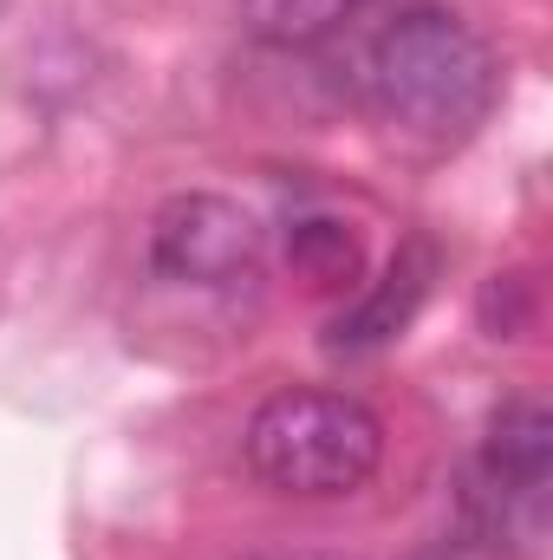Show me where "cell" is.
Returning <instances> with one entry per match:
<instances>
[{
  "label": "cell",
  "instance_id": "obj_1",
  "mask_svg": "<svg viewBox=\"0 0 553 560\" xmlns=\"http://www.w3.org/2000/svg\"><path fill=\"white\" fill-rule=\"evenodd\" d=\"M365 92L391 131L443 150V143H462L495 112L502 59L462 13L404 7L398 20L378 26L365 52Z\"/></svg>",
  "mask_w": 553,
  "mask_h": 560
},
{
  "label": "cell",
  "instance_id": "obj_2",
  "mask_svg": "<svg viewBox=\"0 0 553 560\" xmlns=\"http://www.w3.org/2000/svg\"><path fill=\"white\" fill-rule=\"evenodd\" d=\"M248 469L299 502H332V495H358L378 463H385V418L352 398V392H326V385H286L274 392L248 430H242Z\"/></svg>",
  "mask_w": 553,
  "mask_h": 560
},
{
  "label": "cell",
  "instance_id": "obj_3",
  "mask_svg": "<svg viewBox=\"0 0 553 560\" xmlns=\"http://www.w3.org/2000/svg\"><path fill=\"white\" fill-rule=\"evenodd\" d=\"M548 495H553V418L534 398H508L482 430V450L462 463L456 535H469L495 560L534 555L548 541Z\"/></svg>",
  "mask_w": 553,
  "mask_h": 560
},
{
  "label": "cell",
  "instance_id": "obj_4",
  "mask_svg": "<svg viewBox=\"0 0 553 560\" xmlns=\"http://www.w3.org/2000/svg\"><path fill=\"white\" fill-rule=\"evenodd\" d=\"M261 222L215 189H183L150 215V275L169 287H242L261 275Z\"/></svg>",
  "mask_w": 553,
  "mask_h": 560
},
{
  "label": "cell",
  "instance_id": "obj_5",
  "mask_svg": "<svg viewBox=\"0 0 553 560\" xmlns=\"http://www.w3.org/2000/svg\"><path fill=\"white\" fill-rule=\"evenodd\" d=\"M430 275H436V255H430V242H411L385 280L352 306V313H339L332 319V352H345V359H365V352H378V346H391L404 326H411V313L423 306V293H430Z\"/></svg>",
  "mask_w": 553,
  "mask_h": 560
},
{
  "label": "cell",
  "instance_id": "obj_6",
  "mask_svg": "<svg viewBox=\"0 0 553 560\" xmlns=\"http://www.w3.org/2000/svg\"><path fill=\"white\" fill-rule=\"evenodd\" d=\"M365 7L372 0H242V26L268 46L299 52V46H319V39L345 33Z\"/></svg>",
  "mask_w": 553,
  "mask_h": 560
},
{
  "label": "cell",
  "instance_id": "obj_7",
  "mask_svg": "<svg viewBox=\"0 0 553 560\" xmlns=\"http://www.w3.org/2000/svg\"><path fill=\"white\" fill-rule=\"evenodd\" d=\"M286 255H293L299 280L319 287V293H339V287L358 280V242H352L339 222H326V215L293 222V229H286Z\"/></svg>",
  "mask_w": 553,
  "mask_h": 560
},
{
  "label": "cell",
  "instance_id": "obj_8",
  "mask_svg": "<svg viewBox=\"0 0 553 560\" xmlns=\"http://www.w3.org/2000/svg\"><path fill=\"white\" fill-rule=\"evenodd\" d=\"M411 560H495L489 548H475L469 535H443V541H430V548H416Z\"/></svg>",
  "mask_w": 553,
  "mask_h": 560
},
{
  "label": "cell",
  "instance_id": "obj_9",
  "mask_svg": "<svg viewBox=\"0 0 553 560\" xmlns=\"http://www.w3.org/2000/svg\"><path fill=\"white\" fill-rule=\"evenodd\" d=\"M274 560H332V555H274Z\"/></svg>",
  "mask_w": 553,
  "mask_h": 560
},
{
  "label": "cell",
  "instance_id": "obj_10",
  "mask_svg": "<svg viewBox=\"0 0 553 560\" xmlns=\"http://www.w3.org/2000/svg\"><path fill=\"white\" fill-rule=\"evenodd\" d=\"M0 13H7V0H0Z\"/></svg>",
  "mask_w": 553,
  "mask_h": 560
}]
</instances>
